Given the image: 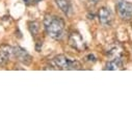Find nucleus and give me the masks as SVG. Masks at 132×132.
Listing matches in <instances>:
<instances>
[{
	"mask_svg": "<svg viewBox=\"0 0 132 132\" xmlns=\"http://www.w3.org/2000/svg\"><path fill=\"white\" fill-rule=\"evenodd\" d=\"M44 25L49 37L54 40L62 39L64 35V21L61 18L53 15H47L44 20Z\"/></svg>",
	"mask_w": 132,
	"mask_h": 132,
	"instance_id": "obj_1",
	"label": "nucleus"
},
{
	"mask_svg": "<svg viewBox=\"0 0 132 132\" xmlns=\"http://www.w3.org/2000/svg\"><path fill=\"white\" fill-rule=\"evenodd\" d=\"M55 65L60 70H81L82 65L77 60H71L64 55H57L53 59Z\"/></svg>",
	"mask_w": 132,
	"mask_h": 132,
	"instance_id": "obj_2",
	"label": "nucleus"
},
{
	"mask_svg": "<svg viewBox=\"0 0 132 132\" xmlns=\"http://www.w3.org/2000/svg\"><path fill=\"white\" fill-rule=\"evenodd\" d=\"M118 15L121 19L129 21L132 19V3L127 1H119L117 4Z\"/></svg>",
	"mask_w": 132,
	"mask_h": 132,
	"instance_id": "obj_3",
	"label": "nucleus"
},
{
	"mask_svg": "<svg viewBox=\"0 0 132 132\" xmlns=\"http://www.w3.org/2000/svg\"><path fill=\"white\" fill-rule=\"evenodd\" d=\"M13 55H14L19 61H21L22 63H24V64H26V65H29V64L31 63V61H32L31 55H30L25 49H23L22 47H19V46L13 48Z\"/></svg>",
	"mask_w": 132,
	"mask_h": 132,
	"instance_id": "obj_4",
	"label": "nucleus"
},
{
	"mask_svg": "<svg viewBox=\"0 0 132 132\" xmlns=\"http://www.w3.org/2000/svg\"><path fill=\"white\" fill-rule=\"evenodd\" d=\"M69 44L77 51H82L85 48V43L78 32H73L69 37Z\"/></svg>",
	"mask_w": 132,
	"mask_h": 132,
	"instance_id": "obj_5",
	"label": "nucleus"
},
{
	"mask_svg": "<svg viewBox=\"0 0 132 132\" xmlns=\"http://www.w3.org/2000/svg\"><path fill=\"white\" fill-rule=\"evenodd\" d=\"M99 20L103 25L109 26L113 20V16L110 10L107 7H101L100 11H99Z\"/></svg>",
	"mask_w": 132,
	"mask_h": 132,
	"instance_id": "obj_6",
	"label": "nucleus"
},
{
	"mask_svg": "<svg viewBox=\"0 0 132 132\" xmlns=\"http://www.w3.org/2000/svg\"><path fill=\"white\" fill-rule=\"evenodd\" d=\"M13 54V48L9 45L0 46V65H4Z\"/></svg>",
	"mask_w": 132,
	"mask_h": 132,
	"instance_id": "obj_7",
	"label": "nucleus"
},
{
	"mask_svg": "<svg viewBox=\"0 0 132 132\" xmlns=\"http://www.w3.org/2000/svg\"><path fill=\"white\" fill-rule=\"evenodd\" d=\"M55 3L58 6V9L64 14L69 16L72 12V5L70 0H55Z\"/></svg>",
	"mask_w": 132,
	"mask_h": 132,
	"instance_id": "obj_8",
	"label": "nucleus"
},
{
	"mask_svg": "<svg viewBox=\"0 0 132 132\" xmlns=\"http://www.w3.org/2000/svg\"><path fill=\"white\" fill-rule=\"evenodd\" d=\"M122 68H123V60L120 56H117L113 59L109 60L105 65V70H111V71L122 69Z\"/></svg>",
	"mask_w": 132,
	"mask_h": 132,
	"instance_id": "obj_9",
	"label": "nucleus"
},
{
	"mask_svg": "<svg viewBox=\"0 0 132 132\" xmlns=\"http://www.w3.org/2000/svg\"><path fill=\"white\" fill-rule=\"evenodd\" d=\"M28 29L32 36H37L40 31V23L37 21H30L28 22Z\"/></svg>",
	"mask_w": 132,
	"mask_h": 132,
	"instance_id": "obj_10",
	"label": "nucleus"
},
{
	"mask_svg": "<svg viewBox=\"0 0 132 132\" xmlns=\"http://www.w3.org/2000/svg\"><path fill=\"white\" fill-rule=\"evenodd\" d=\"M42 45H43V43H42V42H38V43H37V45H36V49H37V51H38V52H40V51H41Z\"/></svg>",
	"mask_w": 132,
	"mask_h": 132,
	"instance_id": "obj_11",
	"label": "nucleus"
},
{
	"mask_svg": "<svg viewBox=\"0 0 132 132\" xmlns=\"http://www.w3.org/2000/svg\"><path fill=\"white\" fill-rule=\"evenodd\" d=\"M86 58H89V59H88L89 61H95V60H96V57H95L93 54H89V55H88Z\"/></svg>",
	"mask_w": 132,
	"mask_h": 132,
	"instance_id": "obj_12",
	"label": "nucleus"
},
{
	"mask_svg": "<svg viewBox=\"0 0 132 132\" xmlns=\"http://www.w3.org/2000/svg\"><path fill=\"white\" fill-rule=\"evenodd\" d=\"M99 1H100V0H88V2L92 4H97Z\"/></svg>",
	"mask_w": 132,
	"mask_h": 132,
	"instance_id": "obj_13",
	"label": "nucleus"
}]
</instances>
